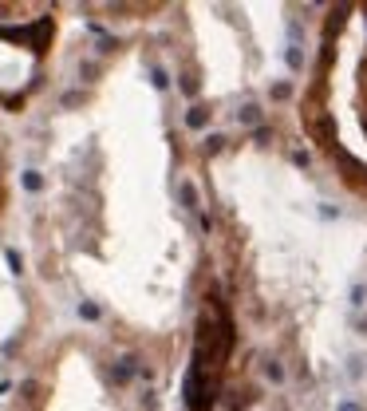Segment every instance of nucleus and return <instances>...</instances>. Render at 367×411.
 I'll use <instances>...</instances> for the list:
<instances>
[{
  "label": "nucleus",
  "mask_w": 367,
  "mask_h": 411,
  "mask_svg": "<svg viewBox=\"0 0 367 411\" xmlns=\"http://www.w3.org/2000/svg\"><path fill=\"white\" fill-rule=\"evenodd\" d=\"M186 123L190 127H206V107H193L190 115H186Z\"/></svg>",
  "instance_id": "obj_1"
},
{
  "label": "nucleus",
  "mask_w": 367,
  "mask_h": 411,
  "mask_svg": "<svg viewBox=\"0 0 367 411\" xmlns=\"http://www.w3.org/2000/svg\"><path fill=\"white\" fill-rule=\"evenodd\" d=\"M264 376H268V380H277V383H280V380H284V368H280L277 360H268V364H264Z\"/></svg>",
  "instance_id": "obj_2"
},
{
  "label": "nucleus",
  "mask_w": 367,
  "mask_h": 411,
  "mask_svg": "<svg viewBox=\"0 0 367 411\" xmlns=\"http://www.w3.org/2000/svg\"><path fill=\"white\" fill-rule=\"evenodd\" d=\"M182 198H186V206H190V210H198V190H193L190 182H182Z\"/></svg>",
  "instance_id": "obj_3"
},
{
  "label": "nucleus",
  "mask_w": 367,
  "mask_h": 411,
  "mask_svg": "<svg viewBox=\"0 0 367 411\" xmlns=\"http://www.w3.org/2000/svg\"><path fill=\"white\" fill-rule=\"evenodd\" d=\"M336 411H363V407H359V403H352V399H339Z\"/></svg>",
  "instance_id": "obj_4"
},
{
  "label": "nucleus",
  "mask_w": 367,
  "mask_h": 411,
  "mask_svg": "<svg viewBox=\"0 0 367 411\" xmlns=\"http://www.w3.org/2000/svg\"><path fill=\"white\" fill-rule=\"evenodd\" d=\"M352 305H355V308L363 305V285H355V289H352Z\"/></svg>",
  "instance_id": "obj_5"
}]
</instances>
